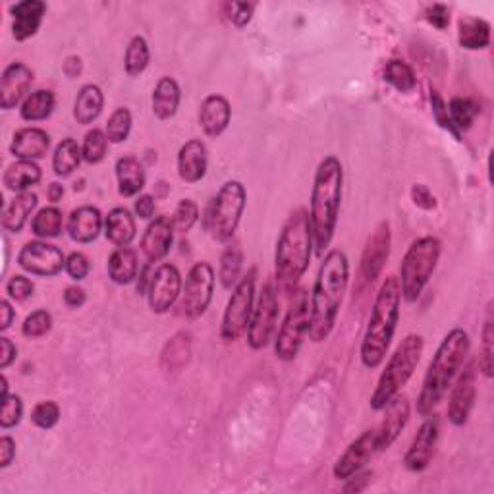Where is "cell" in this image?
Returning a JSON list of instances; mask_svg holds the SVG:
<instances>
[{
	"label": "cell",
	"instance_id": "33",
	"mask_svg": "<svg viewBox=\"0 0 494 494\" xmlns=\"http://www.w3.org/2000/svg\"><path fill=\"white\" fill-rule=\"evenodd\" d=\"M41 167L33 161H16L10 164L3 176V184L6 190L14 193L29 192L31 185H37L41 182Z\"/></svg>",
	"mask_w": 494,
	"mask_h": 494
},
{
	"label": "cell",
	"instance_id": "25",
	"mask_svg": "<svg viewBox=\"0 0 494 494\" xmlns=\"http://www.w3.org/2000/svg\"><path fill=\"white\" fill-rule=\"evenodd\" d=\"M104 228V218L97 207L84 205L74 209L68 217V234L78 243H91Z\"/></svg>",
	"mask_w": 494,
	"mask_h": 494
},
{
	"label": "cell",
	"instance_id": "46",
	"mask_svg": "<svg viewBox=\"0 0 494 494\" xmlns=\"http://www.w3.org/2000/svg\"><path fill=\"white\" fill-rule=\"evenodd\" d=\"M51 328H53V315L46 309H37L26 317V321L21 325V334L35 340L49 334Z\"/></svg>",
	"mask_w": 494,
	"mask_h": 494
},
{
	"label": "cell",
	"instance_id": "58",
	"mask_svg": "<svg viewBox=\"0 0 494 494\" xmlns=\"http://www.w3.org/2000/svg\"><path fill=\"white\" fill-rule=\"evenodd\" d=\"M16 457V442L8 434L0 439V467L6 469Z\"/></svg>",
	"mask_w": 494,
	"mask_h": 494
},
{
	"label": "cell",
	"instance_id": "36",
	"mask_svg": "<svg viewBox=\"0 0 494 494\" xmlns=\"http://www.w3.org/2000/svg\"><path fill=\"white\" fill-rule=\"evenodd\" d=\"M56 97L49 89H37L28 95V99L21 103L20 116L26 122H43L54 112Z\"/></svg>",
	"mask_w": 494,
	"mask_h": 494
},
{
	"label": "cell",
	"instance_id": "63",
	"mask_svg": "<svg viewBox=\"0 0 494 494\" xmlns=\"http://www.w3.org/2000/svg\"><path fill=\"white\" fill-rule=\"evenodd\" d=\"M46 197H49V202L58 203L64 197V185H61L58 182H53L49 187H46Z\"/></svg>",
	"mask_w": 494,
	"mask_h": 494
},
{
	"label": "cell",
	"instance_id": "45",
	"mask_svg": "<svg viewBox=\"0 0 494 494\" xmlns=\"http://www.w3.org/2000/svg\"><path fill=\"white\" fill-rule=\"evenodd\" d=\"M129 132H132V112L126 107L116 109L104 128V134H107L111 144H124L128 139Z\"/></svg>",
	"mask_w": 494,
	"mask_h": 494
},
{
	"label": "cell",
	"instance_id": "62",
	"mask_svg": "<svg viewBox=\"0 0 494 494\" xmlns=\"http://www.w3.org/2000/svg\"><path fill=\"white\" fill-rule=\"evenodd\" d=\"M62 70L68 78H78L81 74V70H84V64H81L79 56H68Z\"/></svg>",
	"mask_w": 494,
	"mask_h": 494
},
{
	"label": "cell",
	"instance_id": "10",
	"mask_svg": "<svg viewBox=\"0 0 494 494\" xmlns=\"http://www.w3.org/2000/svg\"><path fill=\"white\" fill-rule=\"evenodd\" d=\"M255 305V268H251L232 290L225 317H222L220 334L226 342H236L245 333L251 321Z\"/></svg>",
	"mask_w": 494,
	"mask_h": 494
},
{
	"label": "cell",
	"instance_id": "52",
	"mask_svg": "<svg viewBox=\"0 0 494 494\" xmlns=\"http://www.w3.org/2000/svg\"><path fill=\"white\" fill-rule=\"evenodd\" d=\"M431 107H432V114H434V119H437V122L444 128V129H449L450 134H454L457 139H460V136L456 134V129L450 122V116H449V109H446V103L444 99L440 97V93L439 91H434L431 89Z\"/></svg>",
	"mask_w": 494,
	"mask_h": 494
},
{
	"label": "cell",
	"instance_id": "24",
	"mask_svg": "<svg viewBox=\"0 0 494 494\" xmlns=\"http://www.w3.org/2000/svg\"><path fill=\"white\" fill-rule=\"evenodd\" d=\"M51 147V136L41 128H20L12 137L10 152L18 161L43 159Z\"/></svg>",
	"mask_w": 494,
	"mask_h": 494
},
{
	"label": "cell",
	"instance_id": "64",
	"mask_svg": "<svg viewBox=\"0 0 494 494\" xmlns=\"http://www.w3.org/2000/svg\"><path fill=\"white\" fill-rule=\"evenodd\" d=\"M0 384H3V386H0V391H3V394H0V404H3L4 399L10 396L8 394V379H6V375L0 376Z\"/></svg>",
	"mask_w": 494,
	"mask_h": 494
},
{
	"label": "cell",
	"instance_id": "51",
	"mask_svg": "<svg viewBox=\"0 0 494 494\" xmlns=\"http://www.w3.org/2000/svg\"><path fill=\"white\" fill-rule=\"evenodd\" d=\"M64 270L70 275V278L79 282V280H84L89 275L91 263H89V259L84 253L74 251V253H70L66 257V268Z\"/></svg>",
	"mask_w": 494,
	"mask_h": 494
},
{
	"label": "cell",
	"instance_id": "15",
	"mask_svg": "<svg viewBox=\"0 0 494 494\" xmlns=\"http://www.w3.org/2000/svg\"><path fill=\"white\" fill-rule=\"evenodd\" d=\"M182 275L176 265L162 263L152 270L147 288L149 308L152 313L164 315L172 309V305L182 296Z\"/></svg>",
	"mask_w": 494,
	"mask_h": 494
},
{
	"label": "cell",
	"instance_id": "61",
	"mask_svg": "<svg viewBox=\"0 0 494 494\" xmlns=\"http://www.w3.org/2000/svg\"><path fill=\"white\" fill-rule=\"evenodd\" d=\"M0 315H3V319H0V331H8L12 326V321L16 319V311L12 309V303L8 300L0 301Z\"/></svg>",
	"mask_w": 494,
	"mask_h": 494
},
{
	"label": "cell",
	"instance_id": "49",
	"mask_svg": "<svg viewBox=\"0 0 494 494\" xmlns=\"http://www.w3.org/2000/svg\"><path fill=\"white\" fill-rule=\"evenodd\" d=\"M0 427L12 429L20 425L23 417V402L18 394H10L3 404H0Z\"/></svg>",
	"mask_w": 494,
	"mask_h": 494
},
{
	"label": "cell",
	"instance_id": "2",
	"mask_svg": "<svg viewBox=\"0 0 494 494\" xmlns=\"http://www.w3.org/2000/svg\"><path fill=\"white\" fill-rule=\"evenodd\" d=\"M344 187V169L334 155L325 157L315 172L313 190H311V230L313 245L319 257L325 255L338 225L340 202H342Z\"/></svg>",
	"mask_w": 494,
	"mask_h": 494
},
{
	"label": "cell",
	"instance_id": "60",
	"mask_svg": "<svg viewBox=\"0 0 494 494\" xmlns=\"http://www.w3.org/2000/svg\"><path fill=\"white\" fill-rule=\"evenodd\" d=\"M371 477H373L371 472H366V473L358 472L356 475H351V477L348 479L350 483L344 487V492H361V490H366V487L369 485Z\"/></svg>",
	"mask_w": 494,
	"mask_h": 494
},
{
	"label": "cell",
	"instance_id": "50",
	"mask_svg": "<svg viewBox=\"0 0 494 494\" xmlns=\"http://www.w3.org/2000/svg\"><path fill=\"white\" fill-rule=\"evenodd\" d=\"M33 290H35V284L21 275H16L12 276L8 282H6V293L10 300L14 301H26L28 298L33 296Z\"/></svg>",
	"mask_w": 494,
	"mask_h": 494
},
{
	"label": "cell",
	"instance_id": "32",
	"mask_svg": "<svg viewBox=\"0 0 494 494\" xmlns=\"http://www.w3.org/2000/svg\"><path fill=\"white\" fill-rule=\"evenodd\" d=\"M192 359V334L178 333L174 334L162 348L161 354V367L167 373L182 371Z\"/></svg>",
	"mask_w": 494,
	"mask_h": 494
},
{
	"label": "cell",
	"instance_id": "37",
	"mask_svg": "<svg viewBox=\"0 0 494 494\" xmlns=\"http://www.w3.org/2000/svg\"><path fill=\"white\" fill-rule=\"evenodd\" d=\"M81 161H84V152H81L78 141L72 137H66L54 149L53 170L56 176L66 178V176L74 174L79 169Z\"/></svg>",
	"mask_w": 494,
	"mask_h": 494
},
{
	"label": "cell",
	"instance_id": "42",
	"mask_svg": "<svg viewBox=\"0 0 494 494\" xmlns=\"http://www.w3.org/2000/svg\"><path fill=\"white\" fill-rule=\"evenodd\" d=\"M242 267H243V253L240 245H228L225 251H222L220 257V268H218V276L222 286L226 290H232L234 286L240 282L242 275Z\"/></svg>",
	"mask_w": 494,
	"mask_h": 494
},
{
	"label": "cell",
	"instance_id": "8",
	"mask_svg": "<svg viewBox=\"0 0 494 494\" xmlns=\"http://www.w3.org/2000/svg\"><path fill=\"white\" fill-rule=\"evenodd\" d=\"M247 203V192L242 182L228 180L210 199L205 210V230L217 242H228L236 234Z\"/></svg>",
	"mask_w": 494,
	"mask_h": 494
},
{
	"label": "cell",
	"instance_id": "40",
	"mask_svg": "<svg viewBox=\"0 0 494 494\" xmlns=\"http://www.w3.org/2000/svg\"><path fill=\"white\" fill-rule=\"evenodd\" d=\"M149 62H151L149 45H147L145 37L136 35V37L129 39V43L126 46V56H124L126 74L129 78H137V76H141L145 72Z\"/></svg>",
	"mask_w": 494,
	"mask_h": 494
},
{
	"label": "cell",
	"instance_id": "4",
	"mask_svg": "<svg viewBox=\"0 0 494 494\" xmlns=\"http://www.w3.org/2000/svg\"><path fill=\"white\" fill-rule=\"evenodd\" d=\"M399 303H402L399 280L396 276H388L376 293L369 325L361 340L359 356L367 369H376L386 358L399 321Z\"/></svg>",
	"mask_w": 494,
	"mask_h": 494
},
{
	"label": "cell",
	"instance_id": "35",
	"mask_svg": "<svg viewBox=\"0 0 494 494\" xmlns=\"http://www.w3.org/2000/svg\"><path fill=\"white\" fill-rule=\"evenodd\" d=\"M457 41L467 51L487 49L490 45V23L475 16H464L457 21Z\"/></svg>",
	"mask_w": 494,
	"mask_h": 494
},
{
	"label": "cell",
	"instance_id": "6",
	"mask_svg": "<svg viewBox=\"0 0 494 494\" xmlns=\"http://www.w3.org/2000/svg\"><path fill=\"white\" fill-rule=\"evenodd\" d=\"M423 348H425V342H423L421 334H408L398 344L394 354L388 359L384 371L381 373V379L376 383V388L371 396V408L375 411L384 409V406L396 394H399V391L414 376L423 356Z\"/></svg>",
	"mask_w": 494,
	"mask_h": 494
},
{
	"label": "cell",
	"instance_id": "59",
	"mask_svg": "<svg viewBox=\"0 0 494 494\" xmlns=\"http://www.w3.org/2000/svg\"><path fill=\"white\" fill-rule=\"evenodd\" d=\"M86 290L79 288V286H68L64 290V303L68 305V308L72 309H78L81 308V305L86 303Z\"/></svg>",
	"mask_w": 494,
	"mask_h": 494
},
{
	"label": "cell",
	"instance_id": "20",
	"mask_svg": "<svg viewBox=\"0 0 494 494\" xmlns=\"http://www.w3.org/2000/svg\"><path fill=\"white\" fill-rule=\"evenodd\" d=\"M33 84L31 68L23 62H12L4 68L0 78V107L3 111L16 109L28 99V91Z\"/></svg>",
	"mask_w": 494,
	"mask_h": 494
},
{
	"label": "cell",
	"instance_id": "22",
	"mask_svg": "<svg viewBox=\"0 0 494 494\" xmlns=\"http://www.w3.org/2000/svg\"><path fill=\"white\" fill-rule=\"evenodd\" d=\"M209 152L202 139H190L178 151V174L185 184H197L205 178Z\"/></svg>",
	"mask_w": 494,
	"mask_h": 494
},
{
	"label": "cell",
	"instance_id": "7",
	"mask_svg": "<svg viewBox=\"0 0 494 494\" xmlns=\"http://www.w3.org/2000/svg\"><path fill=\"white\" fill-rule=\"evenodd\" d=\"M442 253V242L434 236H423L408 247L399 267V290L408 303H414L429 284Z\"/></svg>",
	"mask_w": 494,
	"mask_h": 494
},
{
	"label": "cell",
	"instance_id": "12",
	"mask_svg": "<svg viewBox=\"0 0 494 494\" xmlns=\"http://www.w3.org/2000/svg\"><path fill=\"white\" fill-rule=\"evenodd\" d=\"M278 321V293L273 282L267 284L259 292L257 305L251 313L250 326H247V344L253 350H263L268 346L273 334L276 331Z\"/></svg>",
	"mask_w": 494,
	"mask_h": 494
},
{
	"label": "cell",
	"instance_id": "17",
	"mask_svg": "<svg viewBox=\"0 0 494 494\" xmlns=\"http://www.w3.org/2000/svg\"><path fill=\"white\" fill-rule=\"evenodd\" d=\"M440 437V427L437 417H429L423 425L419 427L417 434L411 440L409 449L404 456V464L409 472H425L429 464L432 462L434 452H437V444Z\"/></svg>",
	"mask_w": 494,
	"mask_h": 494
},
{
	"label": "cell",
	"instance_id": "3",
	"mask_svg": "<svg viewBox=\"0 0 494 494\" xmlns=\"http://www.w3.org/2000/svg\"><path fill=\"white\" fill-rule=\"evenodd\" d=\"M469 348H472V342H469V334L464 328H452L442 338L437 354L431 359V366L417 398L419 416L429 417L440 406L444 396L449 394L452 383L456 381L457 373L465 366Z\"/></svg>",
	"mask_w": 494,
	"mask_h": 494
},
{
	"label": "cell",
	"instance_id": "31",
	"mask_svg": "<svg viewBox=\"0 0 494 494\" xmlns=\"http://www.w3.org/2000/svg\"><path fill=\"white\" fill-rule=\"evenodd\" d=\"M37 203L39 199L33 192L18 193L3 210V228L12 234L21 232L33 210L37 209Z\"/></svg>",
	"mask_w": 494,
	"mask_h": 494
},
{
	"label": "cell",
	"instance_id": "19",
	"mask_svg": "<svg viewBox=\"0 0 494 494\" xmlns=\"http://www.w3.org/2000/svg\"><path fill=\"white\" fill-rule=\"evenodd\" d=\"M409 399L406 396L396 394L391 402L384 406V417L381 421V425L375 429L376 432V452H383L396 442L409 421Z\"/></svg>",
	"mask_w": 494,
	"mask_h": 494
},
{
	"label": "cell",
	"instance_id": "28",
	"mask_svg": "<svg viewBox=\"0 0 494 494\" xmlns=\"http://www.w3.org/2000/svg\"><path fill=\"white\" fill-rule=\"evenodd\" d=\"M116 180H119V193L122 197H136L147 184L144 164L137 157L126 155L116 161Z\"/></svg>",
	"mask_w": 494,
	"mask_h": 494
},
{
	"label": "cell",
	"instance_id": "23",
	"mask_svg": "<svg viewBox=\"0 0 494 494\" xmlns=\"http://www.w3.org/2000/svg\"><path fill=\"white\" fill-rule=\"evenodd\" d=\"M14 23H12V35L16 41H28L39 31L46 4L43 0H21L10 8Z\"/></svg>",
	"mask_w": 494,
	"mask_h": 494
},
{
	"label": "cell",
	"instance_id": "16",
	"mask_svg": "<svg viewBox=\"0 0 494 494\" xmlns=\"http://www.w3.org/2000/svg\"><path fill=\"white\" fill-rule=\"evenodd\" d=\"M450 404H449V419L452 425L462 427L467 423L477 398V361H469L456 376L452 383Z\"/></svg>",
	"mask_w": 494,
	"mask_h": 494
},
{
	"label": "cell",
	"instance_id": "11",
	"mask_svg": "<svg viewBox=\"0 0 494 494\" xmlns=\"http://www.w3.org/2000/svg\"><path fill=\"white\" fill-rule=\"evenodd\" d=\"M391 225L383 220L379 226L373 230L371 236L366 242L359 261V275H358V292L371 288L379 276L383 275V268L391 257Z\"/></svg>",
	"mask_w": 494,
	"mask_h": 494
},
{
	"label": "cell",
	"instance_id": "29",
	"mask_svg": "<svg viewBox=\"0 0 494 494\" xmlns=\"http://www.w3.org/2000/svg\"><path fill=\"white\" fill-rule=\"evenodd\" d=\"M136 220L124 207H116L104 217V236L116 247H128L136 240Z\"/></svg>",
	"mask_w": 494,
	"mask_h": 494
},
{
	"label": "cell",
	"instance_id": "41",
	"mask_svg": "<svg viewBox=\"0 0 494 494\" xmlns=\"http://www.w3.org/2000/svg\"><path fill=\"white\" fill-rule=\"evenodd\" d=\"M62 226H64L62 210L58 207H45L31 220L33 234L43 240H51V238L61 236Z\"/></svg>",
	"mask_w": 494,
	"mask_h": 494
},
{
	"label": "cell",
	"instance_id": "34",
	"mask_svg": "<svg viewBox=\"0 0 494 494\" xmlns=\"http://www.w3.org/2000/svg\"><path fill=\"white\" fill-rule=\"evenodd\" d=\"M104 107L103 89L95 84H87L78 91V97L74 103V119L81 126H89L95 122Z\"/></svg>",
	"mask_w": 494,
	"mask_h": 494
},
{
	"label": "cell",
	"instance_id": "43",
	"mask_svg": "<svg viewBox=\"0 0 494 494\" xmlns=\"http://www.w3.org/2000/svg\"><path fill=\"white\" fill-rule=\"evenodd\" d=\"M384 81L386 84H391L394 89H398L399 93H409L416 89V74L414 70H411L409 64H406L404 61H391L386 62L384 66Z\"/></svg>",
	"mask_w": 494,
	"mask_h": 494
},
{
	"label": "cell",
	"instance_id": "27",
	"mask_svg": "<svg viewBox=\"0 0 494 494\" xmlns=\"http://www.w3.org/2000/svg\"><path fill=\"white\" fill-rule=\"evenodd\" d=\"M180 101H182V89L180 84L170 76H162L155 89H152V114L157 116L159 120H170L176 116L180 109Z\"/></svg>",
	"mask_w": 494,
	"mask_h": 494
},
{
	"label": "cell",
	"instance_id": "53",
	"mask_svg": "<svg viewBox=\"0 0 494 494\" xmlns=\"http://www.w3.org/2000/svg\"><path fill=\"white\" fill-rule=\"evenodd\" d=\"M226 10H228V20L234 23V26L245 28L253 18L255 4H251V3H230V4H226Z\"/></svg>",
	"mask_w": 494,
	"mask_h": 494
},
{
	"label": "cell",
	"instance_id": "55",
	"mask_svg": "<svg viewBox=\"0 0 494 494\" xmlns=\"http://www.w3.org/2000/svg\"><path fill=\"white\" fill-rule=\"evenodd\" d=\"M427 20L432 23L434 28L446 29L450 23V10L446 4H432L427 8Z\"/></svg>",
	"mask_w": 494,
	"mask_h": 494
},
{
	"label": "cell",
	"instance_id": "44",
	"mask_svg": "<svg viewBox=\"0 0 494 494\" xmlns=\"http://www.w3.org/2000/svg\"><path fill=\"white\" fill-rule=\"evenodd\" d=\"M109 137L99 128H93L84 137V145H81V152H84V161L89 164H99L104 157H107L109 149Z\"/></svg>",
	"mask_w": 494,
	"mask_h": 494
},
{
	"label": "cell",
	"instance_id": "47",
	"mask_svg": "<svg viewBox=\"0 0 494 494\" xmlns=\"http://www.w3.org/2000/svg\"><path fill=\"white\" fill-rule=\"evenodd\" d=\"M199 220V207L195 202H192V199H182V202L178 203V207H176L174 210V217H172V222H174V230L176 232H190L195 222Z\"/></svg>",
	"mask_w": 494,
	"mask_h": 494
},
{
	"label": "cell",
	"instance_id": "5",
	"mask_svg": "<svg viewBox=\"0 0 494 494\" xmlns=\"http://www.w3.org/2000/svg\"><path fill=\"white\" fill-rule=\"evenodd\" d=\"M313 230L309 213L300 209L293 213L276 242L275 253V273L282 286H296L300 278L305 275L313 255Z\"/></svg>",
	"mask_w": 494,
	"mask_h": 494
},
{
	"label": "cell",
	"instance_id": "48",
	"mask_svg": "<svg viewBox=\"0 0 494 494\" xmlns=\"http://www.w3.org/2000/svg\"><path fill=\"white\" fill-rule=\"evenodd\" d=\"M31 421L33 425H37L39 429L49 431L53 429L58 421H61V406L53 399H45V402H39L31 411Z\"/></svg>",
	"mask_w": 494,
	"mask_h": 494
},
{
	"label": "cell",
	"instance_id": "21",
	"mask_svg": "<svg viewBox=\"0 0 494 494\" xmlns=\"http://www.w3.org/2000/svg\"><path fill=\"white\" fill-rule=\"evenodd\" d=\"M174 222L170 217H157L141 238V251L149 263H157L169 255L174 243Z\"/></svg>",
	"mask_w": 494,
	"mask_h": 494
},
{
	"label": "cell",
	"instance_id": "57",
	"mask_svg": "<svg viewBox=\"0 0 494 494\" xmlns=\"http://www.w3.org/2000/svg\"><path fill=\"white\" fill-rule=\"evenodd\" d=\"M16 358H18L16 344L6 336L0 338V369H3V371L8 369L12 363L16 361Z\"/></svg>",
	"mask_w": 494,
	"mask_h": 494
},
{
	"label": "cell",
	"instance_id": "18",
	"mask_svg": "<svg viewBox=\"0 0 494 494\" xmlns=\"http://www.w3.org/2000/svg\"><path fill=\"white\" fill-rule=\"evenodd\" d=\"M376 452V432L375 429H369L361 432L359 437L351 442L346 452L338 457L334 464L333 473L340 481H348L351 475L358 472H363V467L371 460L373 454Z\"/></svg>",
	"mask_w": 494,
	"mask_h": 494
},
{
	"label": "cell",
	"instance_id": "56",
	"mask_svg": "<svg viewBox=\"0 0 494 494\" xmlns=\"http://www.w3.org/2000/svg\"><path fill=\"white\" fill-rule=\"evenodd\" d=\"M155 209H157V203H155V197H152V195L144 193V195H139L136 199L134 210L141 220H151L152 215H155Z\"/></svg>",
	"mask_w": 494,
	"mask_h": 494
},
{
	"label": "cell",
	"instance_id": "14",
	"mask_svg": "<svg viewBox=\"0 0 494 494\" xmlns=\"http://www.w3.org/2000/svg\"><path fill=\"white\" fill-rule=\"evenodd\" d=\"M18 265L29 275L51 278L66 268V255L53 243L35 240L21 247Z\"/></svg>",
	"mask_w": 494,
	"mask_h": 494
},
{
	"label": "cell",
	"instance_id": "38",
	"mask_svg": "<svg viewBox=\"0 0 494 494\" xmlns=\"http://www.w3.org/2000/svg\"><path fill=\"white\" fill-rule=\"evenodd\" d=\"M492 308H494V301H489L483 331H481V354L477 359L479 371L483 373L487 379H490L492 371H494V315H492Z\"/></svg>",
	"mask_w": 494,
	"mask_h": 494
},
{
	"label": "cell",
	"instance_id": "9",
	"mask_svg": "<svg viewBox=\"0 0 494 494\" xmlns=\"http://www.w3.org/2000/svg\"><path fill=\"white\" fill-rule=\"evenodd\" d=\"M309 298L305 292H300L296 300L290 305L284 323H282L280 331L276 334L275 354L280 361H293L298 358L300 350L303 346L305 336L309 334Z\"/></svg>",
	"mask_w": 494,
	"mask_h": 494
},
{
	"label": "cell",
	"instance_id": "1",
	"mask_svg": "<svg viewBox=\"0 0 494 494\" xmlns=\"http://www.w3.org/2000/svg\"><path fill=\"white\" fill-rule=\"evenodd\" d=\"M350 282V261L342 250L328 251L311 292L309 338L323 342L333 333Z\"/></svg>",
	"mask_w": 494,
	"mask_h": 494
},
{
	"label": "cell",
	"instance_id": "39",
	"mask_svg": "<svg viewBox=\"0 0 494 494\" xmlns=\"http://www.w3.org/2000/svg\"><path fill=\"white\" fill-rule=\"evenodd\" d=\"M446 109H449L450 122L457 136L472 129L475 119L479 116V104L469 97H454L450 104H446Z\"/></svg>",
	"mask_w": 494,
	"mask_h": 494
},
{
	"label": "cell",
	"instance_id": "13",
	"mask_svg": "<svg viewBox=\"0 0 494 494\" xmlns=\"http://www.w3.org/2000/svg\"><path fill=\"white\" fill-rule=\"evenodd\" d=\"M215 292V270L209 263H195L185 276L182 286L180 309L190 319L202 317L210 305Z\"/></svg>",
	"mask_w": 494,
	"mask_h": 494
},
{
	"label": "cell",
	"instance_id": "26",
	"mask_svg": "<svg viewBox=\"0 0 494 494\" xmlns=\"http://www.w3.org/2000/svg\"><path fill=\"white\" fill-rule=\"evenodd\" d=\"M232 120V107L226 97L209 95L199 107V126L207 137H218L226 132Z\"/></svg>",
	"mask_w": 494,
	"mask_h": 494
},
{
	"label": "cell",
	"instance_id": "54",
	"mask_svg": "<svg viewBox=\"0 0 494 494\" xmlns=\"http://www.w3.org/2000/svg\"><path fill=\"white\" fill-rule=\"evenodd\" d=\"M411 199H414V203L423 210H432L434 207H437V199H434L429 187L423 184H416L414 187H411Z\"/></svg>",
	"mask_w": 494,
	"mask_h": 494
},
{
	"label": "cell",
	"instance_id": "30",
	"mask_svg": "<svg viewBox=\"0 0 494 494\" xmlns=\"http://www.w3.org/2000/svg\"><path fill=\"white\" fill-rule=\"evenodd\" d=\"M109 276L114 284H132V282L139 275V259L132 247H116V250L109 257Z\"/></svg>",
	"mask_w": 494,
	"mask_h": 494
}]
</instances>
